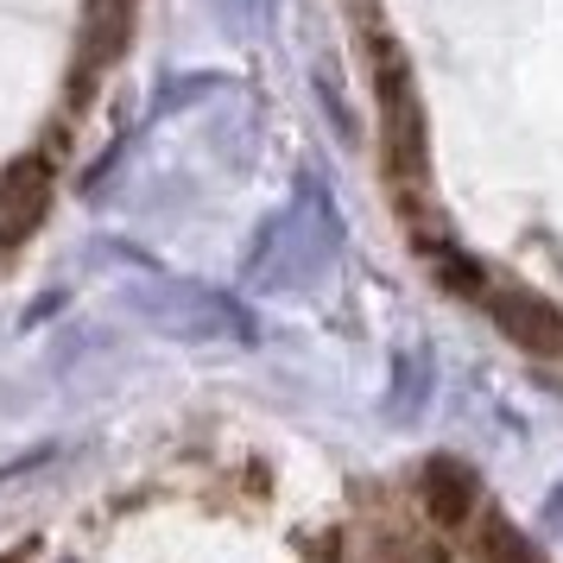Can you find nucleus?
<instances>
[{
  "label": "nucleus",
  "mask_w": 563,
  "mask_h": 563,
  "mask_svg": "<svg viewBox=\"0 0 563 563\" xmlns=\"http://www.w3.org/2000/svg\"><path fill=\"white\" fill-rule=\"evenodd\" d=\"M380 128H386V165L393 184L411 203H424V128H418V102H411V77L393 52H380Z\"/></svg>",
  "instance_id": "obj_1"
},
{
  "label": "nucleus",
  "mask_w": 563,
  "mask_h": 563,
  "mask_svg": "<svg viewBox=\"0 0 563 563\" xmlns=\"http://www.w3.org/2000/svg\"><path fill=\"white\" fill-rule=\"evenodd\" d=\"M45 165H13L7 178H0V247H13L20 234L45 216Z\"/></svg>",
  "instance_id": "obj_2"
},
{
  "label": "nucleus",
  "mask_w": 563,
  "mask_h": 563,
  "mask_svg": "<svg viewBox=\"0 0 563 563\" xmlns=\"http://www.w3.org/2000/svg\"><path fill=\"white\" fill-rule=\"evenodd\" d=\"M133 7H140V0H96V7H89V32H82L89 64H102V57L121 52V38H128V26H133Z\"/></svg>",
  "instance_id": "obj_3"
},
{
  "label": "nucleus",
  "mask_w": 563,
  "mask_h": 563,
  "mask_svg": "<svg viewBox=\"0 0 563 563\" xmlns=\"http://www.w3.org/2000/svg\"><path fill=\"white\" fill-rule=\"evenodd\" d=\"M500 323L526 335L538 355H563V323H551V317H544L532 298H500Z\"/></svg>",
  "instance_id": "obj_4"
},
{
  "label": "nucleus",
  "mask_w": 563,
  "mask_h": 563,
  "mask_svg": "<svg viewBox=\"0 0 563 563\" xmlns=\"http://www.w3.org/2000/svg\"><path fill=\"white\" fill-rule=\"evenodd\" d=\"M482 563H544V558L512 532L507 519H487V526H482Z\"/></svg>",
  "instance_id": "obj_5"
},
{
  "label": "nucleus",
  "mask_w": 563,
  "mask_h": 563,
  "mask_svg": "<svg viewBox=\"0 0 563 563\" xmlns=\"http://www.w3.org/2000/svg\"><path fill=\"white\" fill-rule=\"evenodd\" d=\"M431 512L437 519H468V482H462L450 462L431 468Z\"/></svg>",
  "instance_id": "obj_6"
}]
</instances>
